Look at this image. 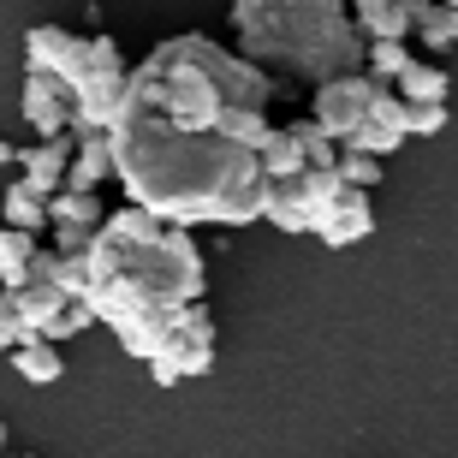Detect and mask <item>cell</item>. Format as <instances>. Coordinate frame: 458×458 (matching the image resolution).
<instances>
[{
  "label": "cell",
  "instance_id": "1",
  "mask_svg": "<svg viewBox=\"0 0 458 458\" xmlns=\"http://www.w3.org/2000/svg\"><path fill=\"white\" fill-rule=\"evenodd\" d=\"M84 298L78 304L119 334V345L149 363L155 345L167 340L173 316L197 304L208 286L203 250L191 244V233L161 226L143 208H114L84 244Z\"/></svg>",
  "mask_w": 458,
  "mask_h": 458
},
{
  "label": "cell",
  "instance_id": "2",
  "mask_svg": "<svg viewBox=\"0 0 458 458\" xmlns=\"http://www.w3.org/2000/svg\"><path fill=\"white\" fill-rule=\"evenodd\" d=\"M268 102L274 78L244 66L233 48H221L215 36H167L143 54V66L125 72V96L119 107L161 119L173 131L191 137H226L238 149H262L268 137Z\"/></svg>",
  "mask_w": 458,
  "mask_h": 458
},
{
  "label": "cell",
  "instance_id": "3",
  "mask_svg": "<svg viewBox=\"0 0 458 458\" xmlns=\"http://www.w3.org/2000/svg\"><path fill=\"white\" fill-rule=\"evenodd\" d=\"M233 30L244 66H280L298 84L345 78L363 60L345 0H233Z\"/></svg>",
  "mask_w": 458,
  "mask_h": 458
},
{
  "label": "cell",
  "instance_id": "4",
  "mask_svg": "<svg viewBox=\"0 0 458 458\" xmlns=\"http://www.w3.org/2000/svg\"><path fill=\"white\" fill-rule=\"evenodd\" d=\"M24 72H48L72 89V131H107L119 114V96H125V60H119V42L102 30L72 36L66 24H30L24 30Z\"/></svg>",
  "mask_w": 458,
  "mask_h": 458
},
{
  "label": "cell",
  "instance_id": "5",
  "mask_svg": "<svg viewBox=\"0 0 458 458\" xmlns=\"http://www.w3.org/2000/svg\"><path fill=\"white\" fill-rule=\"evenodd\" d=\"M208 369H215V316L197 298V304H185L173 316L167 340L155 345V357H149V375H155V387H179V381L208 375Z\"/></svg>",
  "mask_w": 458,
  "mask_h": 458
},
{
  "label": "cell",
  "instance_id": "6",
  "mask_svg": "<svg viewBox=\"0 0 458 458\" xmlns=\"http://www.w3.org/2000/svg\"><path fill=\"white\" fill-rule=\"evenodd\" d=\"M369 89H375V78H363V72H345V78H327V84H316V102H310V125H316L327 143H345V137L363 125Z\"/></svg>",
  "mask_w": 458,
  "mask_h": 458
},
{
  "label": "cell",
  "instance_id": "7",
  "mask_svg": "<svg viewBox=\"0 0 458 458\" xmlns=\"http://www.w3.org/2000/svg\"><path fill=\"white\" fill-rule=\"evenodd\" d=\"M18 107H24V119L42 131V143L72 131V89L60 84V78H48V72H24V96H18Z\"/></svg>",
  "mask_w": 458,
  "mask_h": 458
},
{
  "label": "cell",
  "instance_id": "8",
  "mask_svg": "<svg viewBox=\"0 0 458 458\" xmlns=\"http://www.w3.org/2000/svg\"><path fill=\"white\" fill-rule=\"evenodd\" d=\"M375 233V203L369 191H340V203L322 215V226H316V238H322L327 250H352V244H363V238Z\"/></svg>",
  "mask_w": 458,
  "mask_h": 458
},
{
  "label": "cell",
  "instance_id": "9",
  "mask_svg": "<svg viewBox=\"0 0 458 458\" xmlns=\"http://www.w3.org/2000/svg\"><path fill=\"white\" fill-rule=\"evenodd\" d=\"M102 179H114V155H107V131H84L72 137V161H66V179L60 191H102Z\"/></svg>",
  "mask_w": 458,
  "mask_h": 458
},
{
  "label": "cell",
  "instance_id": "10",
  "mask_svg": "<svg viewBox=\"0 0 458 458\" xmlns=\"http://www.w3.org/2000/svg\"><path fill=\"white\" fill-rule=\"evenodd\" d=\"M66 161H72V137H48V143H36V149H18V167H24V185L48 203L60 179H66Z\"/></svg>",
  "mask_w": 458,
  "mask_h": 458
},
{
  "label": "cell",
  "instance_id": "11",
  "mask_svg": "<svg viewBox=\"0 0 458 458\" xmlns=\"http://www.w3.org/2000/svg\"><path fill=\"white\" fill-rule=\"evenodd\" d=\"M387 89L399 96V102H446V96H453V72L435 66V60H411Z\"/></svg>",
  "mask_w": 458,
  "mask_h": 458
},
{
  "label": "cell",
  "instance_id": "12",
  "mask_svg": "<svg viewBox=\"0 0 458 458\" xmlns=\"http://www.w3.org/2000/svg\"><path fill=\"white\" fill-rule=\"evenodd\" d=\"M42 208H48V226H78V233H96L107 221V203L89 191H54Z\"/></svg>",
  "mask_w": 458,
  "mask_h": 458
},
{
  "label": "cell",
  "instance_id": "13",
  "mask_svg": "<svg viewBox=\"0 0 458 458\" xmlns=\"http://www.w3.org/2000/svg\"><path fill=\"white\" fill-rule=\"evenodd\" d=\"M340 179H334V167H304L298 173V208H304V226L310 233H316V226H322V215L334 203H340Z\"/></svg>",
  "mask_w": 458,
  "mask_h": 458
},
{
  "label": "cell",
  "instance_id": "14",
  "mask_svg": "<svg viewBox=\"0 0 458 458\" xmlns=\"http://www.w3.org/2000/svg\"><path fill=\"white\" fill-rule=\"evenodd\" d=\"M13 357V369L30 381V387H54L60 375H66V357H60V345H48V340H24L18 352H6Z\"/></svg>",
  "mask_w": 458,
  "mask_h": 458
},
{
  "label": "cell",
  "instance_id": "15",
  "mask_svg": "<svg viewBox=\"0 0 458 458\" xmlns=\"http://www.w3.org/2000/svg\"><path fill=\"white\" fill-rule=\"evenodd\" d=\"M262 221L280 233H310L298 208V179H262Z\"/></svg>",
  "mask_w": 458,
  "mask_h": 458
},
{
  "label": "cell",
  "instance_id": "16",
  "mask_svg": "<svg viewBox=\"0 0 458 458\" xmlns=\"http://www.w3.org/2000/svg\"><path fill=\"white\" fill-rule=\"evenodd\" d=\"M0 215H6L0 226H13V233H30V238L42 233V226H48V208H42V197H36V191L24 185V179L0 191Z\"/></svg>",
  "mask_w": 458,
  "mask_h": 458
},
{
  "label": "cell",
  "instance_id": "17",
  "mask_svg": "<svg viewBox=\"0 0 458 458\" xmlns=\"http://www.w3.org/2000/svg\"><path fill=\"white\" fill-rule=\"evenodd\" d=\"M411 30L423 36V48H428V54H446V48L458 42V13H453V6H435V0H428L423 13L411 18Z\"/></svg>",
  "mask_w": 458,
  "mask_h": 458
},
{
  "label": "cell",
  "instance_id": "18",
  "mask_svg": "<svg viewBox=\"0 0 458 458\" xmlns=\"http://www.w3.org/2000/svg\"><path fill=\"white\" fill-rule=\"evenodd\" d=\"M30 256H36V238H30V233H13V226H0V292H13L18 280H24Z\"/></svg>",
  "mask_w": 458,
  "mask_h": 458
},
{
  "label": "cell",
  "instance_id": "19",
  "mask_svg": "<svg viewBox=\"0 0 458 458\" xmlns=\"http://www.w3.org/2000/svg\"><path fill=\"white\" fill-rule=\"evenodd\" d=\"M340 149H352V155H369V161H387L393 149H405V131H393V125H375V119H363L352 137H345Z\"/></svg>",
  "mask_w": 458,
  "mask_h": 458
},
{
  "label": "cell",
  "instance_id": "20",
  "mask_svg": "<svg viewBox=\"0 0 458 458\" xmlns=\"http://www.w3.org/2000/svg\"><path fill=\"white\" fill-rule=\"evenodd\" d=\"M363 60H369V72H363V78H375V84H393V78H399V72H405L417 54H405V42H369V48H363Z\"/></svg>",
  "mask_w": 458,
  "mask_h": 458
},
{
  "label": "cell",
  "instance_id": "21",
  "mask_svg": "<svg viewBox=\"0 0 458 458\" xmlns=\"http://www.w3.org/2000/svg\"><path fill=\"white\" fill-rule=\"evenodd\" d=\"M399 125H405V137L446 131V102H399Z\"/></svg>",
  "mask_w": 458,
  "mask_h": 458
},
{
  "label": "cell",
  "instance_id": "22",
  "mask_svg": "<svg viewBox=\"0 0 458 458\" xmlns=\"http://www.w3.org/2000/svg\"><path fill=\"white\" fill-rule=\"evenodd\" d=\"M286 131H292V143L304 149V167H334V155H340V143H327V137L316 131L310 119H292Z\"/></svg>",
  "mask_w": 458,
  "mask_h": 458
},
{
  "label": "cell",
  "instance_id": "23",
  "mask_svg": "<svg viewBox=\"0 0 458 458\" xmlns=\"http://www.w3.org/2000/svg\"><path fill=\"white\" fill-rule=\"evenodd\" d=\"M89 322H96V316H89L84 304H66V310H60V316L48 322V334H42V340H48V345H60V340H72V334H84Z\"/></svg>",
  "mask_w": 458,
  "mask_h": 458
},
{
  "label": "cell",
  "instance_id": "24",
  "mask_svg": "<svg viewBox=\"0 0 458 458\" xmlns=\"http://www.w3.org/2000/svg\"><path fill=\"white\" fill-rule=\"evenodd\" d=\"M24 340H36V334H30L24 322H18V316H13V304H6V292H0V357H6V352H18Z\"/></svg>",
  "mask_w": 458,
  "mask_h": 458
},
{
  "label": "cell",
  "instance_id": "25",
  "mask_svg": "<svg viewBox=\"0 0 458 458\" xmlns=\"http://www.w3.org/2000/svg\"><path fill=\"white\" fill-rule=\"evenodd\" d=\"M393 6H399V13H405V24H411V18H417V13H423V6H428V0H393Z\"/></svg>",
  "mask_w": 458,
  "mask_h": 458
},
{
  "label": "cell",
  "instance_id": "26",
  "mask_svg": "<svg viewBox=\"0 0 458 458\" xmlns=\"http://www.w3.org/2000/svg\"><path fill=\"white\" fill-rule=\"evenodd\" d=\"M6 161H18V149L6 143V137H0V167H6Z\"/></svg>",
  "mask_w": 458,
  "mask_h": 458
},
{
  "label": "cell",
  "instance_id": "27",
  "mask_svg": "<svg viewBox=\"0 0 458 458\" xmlns=\"http://www.w3.org/2000/svg\"><path fill=\"white\" fill-rule=\"evenodd\" d=\"M0 458H6V423H0Z\"/></svg>",
  "mask_w": 458,
  "mask_h": 458
},
{
  "label": "cell",
  "instance_id": "28",
  "mask_svg": "<svg viewBox=\"0 0 458 458\" xmlns=\"http://www.w3.org/2000/svg\"><path fill=\"white\" fill-rule=\"evenodd\" d=\"M435 6H453V13H458V0H435Z\"/></svg>",
  "mask_w": 458,
  "mask_h": 458
},
{
  "label": "cell",
  "instance_id": "29",
  "mask_svg": "<svg viewBox=\"0 0 458 458\" xmlns=\"http://www.w3.org/2000/svg\"><path fill=\"white\" fill-rule=\"evenodd\" d=\"M6 458H36V453H6Z\"/></svg>",
  "mask_w": 458,
  "mask_h": 458
}]
</instances>
